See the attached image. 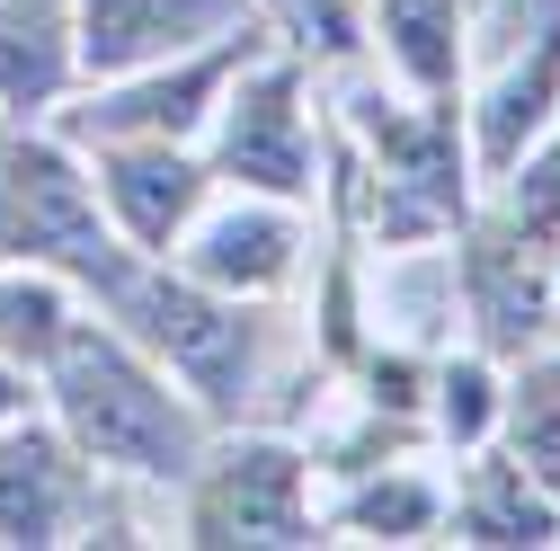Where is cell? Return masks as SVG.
Returning a JSON list of instances; mask_svg holds the SVG:
<instances>
[{"instance_id":"cell-1","label":"cell","mask_w":560,"mask_h":551,"mask_svg":"<svg viewBox=\"0 0 560 551\" xmlns=\"http://www.w3.org/2000/svg\"><path fill=\"white\" fill-rule=\"evenodd\" d=\"M62 348V419H72L90 462L116 471H187L196 419L133 365L116 338H54Z\"/></svg>"},{"instance_id":"cell-2","label":"cell","mask_w":560,"mask_h":551,"mask_svg":"<svg viewBox=\"0 0 560 551\" xmlns=\"http://www.w3.org/2000/svg\"><path fill=\"white\" fill-rule=\"evenodd\" d=\"M0 249H27V258H62L81 276H107L116 285V249L90 214L81 178L62 169L45 143H10V161H0Z\"/></svg>"},{"instance_id":"cell-3","label":"cell","mask_w":560,"mask_h":551,"mask_svg":"<svg viewBox=\"0 0 560 551\" xmlns=\"http://www.w3.org/2000/svg\"><path fill=\"white\" fill-rule=\"evenodd\" d=\"M196 542H312L294 454H276V445L232 454L196 499Z\"/></svg>"},{"instance_id":"cell-4","label":"cell","mask_w":560,"mask_h":551,"mask_svg":"<svg viewBox=\"0 0 560 551\" xmlns=\"http://www.w3.org/2000/svg\"><path fill=\"white\" fill-rule=\"evenodd\" d=\"M125 312H143L152 329V348H170V365L196 383V391H241V320L223 303H205L196 285H143V294H125Z\"/></svg>"},{"instance_id":"cell-5","label":"cell","mask_w":560,"mask_h":551,"mask_svg":"<svg viewBox=\"0 0 560 551\" xmlns=\"http://www.w3.org/2000/svg\"><path fill=\"white\" fill-rule=\"evenodd\" d=\"M241 19V0H90V62L98 72H125L143 54H178L205 27Z\"/></svg>"},{"instance_id":"cell-6","label":"cell","mask_w":560,"mask_h":551,"mask_svg":"<svg viewBox=\"0 0 560 551\" xmlns=\"http://www.w3.org/2000/svg\"><path fill=\"white\" fill-rule=\"evenodd\" d=\"M223 161L276 196H294L303 187V125H294V81H258L223 133Z\"/></svg>"},{"instance_id":"cell-7","label":"cell","mask_w":560,"mask_h":551,"mask_svg":"<svg viewBox=\"0 0 560 551\" xmlns=\"http://www.w3.org/2000/svg\"><path fill=\"white\" fill-rule=\"evenodd\" d=\"M107 196H116V214L133 241H170L187 223V204H196V169L170 152V143H143V152H116L107 161Z\"/></svg>"},{"instance_id":"cell-8","label":"cell","mask_w":560,"mask_h":551,"mask_svg":"<svg viewBox=\"0 0 560 551\" xmlns=\"http://www.w3.org/2000/svg\"><path fill=\"white\" fill-rule=\"evenodd\" d=\"M471 303H480L489 338H508V348L542 320V249H534V232H489L471 249Z\"/></svg>"},{"instance_id":"cell-9","label":"cell","mask_w":560,"mask_h":551,"mask_svg":"<svg viewBox=\"0 0 560 551\" xmlns=\"http://www.w3.org/2000/svg\"><path fill=\"white\" fill-rule=\"evenodd\" d=\"M62 525V454L45 436H0V542H54Z\"/></svg>"},{"instance_id":"cell-10","label":"cell","mask_w":560,"mask_h":551,"mask_svg":"<svg viewBox=\"0 0 560 551\" xmlns=\"http://www.w3.org/2000/svg\"><path fill=\"white\" fill-rule=\"evenodd\" d=\"M285 258H294V232L276 214H223L205 232V249H196V267L214 276V285H276Z\"/></svg>"},{"instance_id":"cell-11","label":"cell","mask_w":560,"mask_h":551,"mask_svg":"<svg viewBox=\"0 0 560 551\" xmlns=\"http://www.w3.org/2000/svg\"><path fill=\"white\" fill-rule=\"evenodd\" d=\"M463 534H471V542H542V534H551V507H534V499H525V471L489 462V471L471 480Z\"/></svg>"},{"instance_id":"cell-12","label":"cell","mask_w":560,"mask_h":551,"mask_svg":"<svg viewBox=\"0 0 560 551\" xmlns=\"http://www.w3.org/2000/svg\"><path fill=\"white\" fill-rule=\"evenodd\" d=\"M508 419H516V471H534L542 490L560 499V365H542V374L516 383Z\"/></svg>"},{"instance_id":"cell-13","label":"cell","mask_w":560,"mask_h":551,"mask_svg":"<svg viewBox=\"0 0 560 551\" xmlns=\"http://www.w3.org/2000/svg\"><path fill=\"white\" fill-rule=\"evenodd\" d=\"M214 81H223V54H214V62H196V72H178V81H152V90H133V98L98 107V125H107V133H178Z\"/></svg>"},{"instance_id":"cell-14","label":"cell","mask_w":560,"mask_h":551,"mask_svg":"<svg viewBox=\"0 0 560 551\" xmlns=\"http://www.w3.org/2000/svg\"><path fill=\"white\" fill-rule=\"evenodd\" d=\"M551 90H560V36H542L534 72H516V81L499 90V107H489V161H508V152H516V133H534V125H542Z\"/></svg>"},{"instance_id":"cell-15","label":"cell","mask_w":560,"mask_h":551,"mask_svg":"<svg viewBox=\"0 0 560 551\" xmlns=\"http://www.w3.org/2000/svg\"><path fill=\"white\" fill-rule=\"evenodd\" d=\"M383 19L400 27V62L418 81H454V0H383Z\"/></svg>"},{"instance_id":"cell-16","label":"cell","mask_w":560,"mask_h":551,"mask_svg":"<svg viewBox=\"0 0 560 551\" xmlns=\"http://www.w3.org/2000/svg\"><path fill=\"white\" fill-rule=\"evenodd\" d=\"M54 81H62V45H54V27H0V90L27 107V98H45Z\"/></svg>"},{"instance_id":"cell-17","label":"cell","mask_w":560,"mask_h":551,"mask_svg":"<svg viewBox=\"0 0 560 551\" xmlns=\"http://www.w3.org/2000/svg\"><path fill=\"white\" fill-rule=\"evenodd\" d=\"M62 338V303L45 285H0V356H45Z\"/></svg>"},{"instance_id":"cell-18","label":"cell","mask_w":560,"mask_h":551,"mask_svg":"<svg viewBox=\"0 0 560 551\" xmlns=\"http://www.w3.org/2000/svg\"><path fill=\"white\" fill-rule=\"evenodd\" d=\"M436 516V499L418 490V480H392V490H365L357 499V525H374V534H418Z\"/></svg>"},{"instance_id":"cell-19","label":"cell","mask_w":560,"mask_h":551,"mask_svg":"<svg viewBox=\"0 0 560 551\" xmlns=\"http://www.w3.org/2000/svg\"><path fill=\"white\" fill-rule=\"evenodd\" d=\"M480 419H489V383H480V365H454L445 374V427L454 436H480Z\"/></svg>"},{"instance_id":"cell-20","label":"cell","mask_w":560,"mask_h":551,"mask_svg":"<svg viewBox=\"0 0 560 551\" xmlns=\"http://www.w3.org/2000/svg\"><path fill=\"white\" fill-rule=\"evenodd\" d=\"M10 409H19V391H10V374H0V419H10Z\"/></svg>"}]
</instances>
